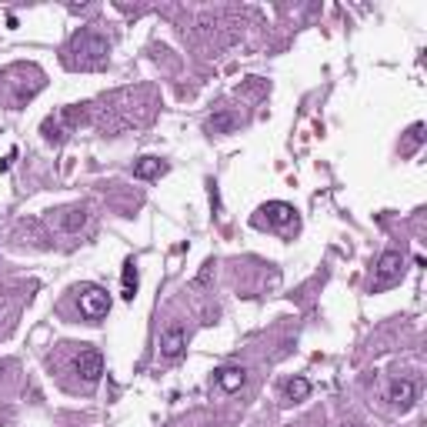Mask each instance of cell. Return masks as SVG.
Here are the masks:
<instances>
[{
    "label": "cell",
    "mask_w": 427,
    "mask_h": 427,
    "mask_svg": "<svg viewBox=\"0 0 427 427\" xmlns=\"http://www.w3.org/2000/svg\"><path fill=\"white\" fill-rule=\"evenodd\" d=\"M134 294H137V267H134V260H127L124 264V301H134Z\"/></svg>",
    "instance_id": "cell-11"
},
{
    "label": "cell",
    "mask_w": 427,
    "mask_h": 427,
    "mask_svg": "<svg viewBox=\"0 0 427 427\" xmlns=\"http://www.w3.org/2000/svg\"><path fill=\"white\" fill-rule=\"evenodd\" d=\"M284 391H287V398H291V401H304V398L310 394V384H307L304 377H294V380H287V387H284Z\"/></svg>",
    "instance_id": "cell-12"
},
{
    "label": "cell",
    "mask_w": 427,
    "mask_h": 427,
    "mask_svg": "<svg viewBox=\"0 0 427 427\" xmlns=\"http://www.w3.org/2000/svg\"><path fill=\"white\" fill-rule=\"evenodd\" d=\"M164 171H167V167H164V160H157V157H144V160L134 164V177H137V180H154V177H160Z\"/></svg>",
    "instance_id": "cell-9"
},
{
    "label": "cell",
    "mask_w": 427,
    "mask_h": 427,
    "mask_svg": "<svg viewBox=\"0 0 427 427\" xmlns=\"http://www.w3.org/2000/svg\"><path fill=\"white\" fill-rule=\"evenodd\" d=\"M404 271V257L398 251H387V254H380V260H377V291L380 287H387V284H394L398 277H401Z\"/></svg>",
    "instance_id": "cell-4"
},
{
    "label": "cell",
    "mask_w": 427,
    "mask_h": 427,
    "mask_svg": "<svg viewBox=\"0 0 427 427\" xmlns=\"http://www.w3.org/2000/svg\"><path fill=\"white\" fill-rule=\"evenodd\" d=\"M244 367H224V371H217V384L224 387V391H241L244 387Z\"/></svg>",
    "instance_id": "cell-10"
},
{
    "label": "cell",
    "mask_w": 427,
    "mask_h": 427,
    "mask_svg": "<svg viewBox=\"0 0 427 427\" xmlns=\"http://www.w3.org/2000/svg\"><path fill=\"white\" fill-rule=\"evenodd\" d=\"M237 124H241V117L234 110H221V114H214L207 121V130L210 134H230V130H237Z\"/></svg>",
    "instance_id": "cell-8"
},
{
    "label": "cell",
    "mask_w": 427,
    "mask_h": 427,
    "mask_svg": "<svg viewBox=\"0 0 427 427\" xmlns=\"http://www.w3.org/2000/svg\"><path fill=\"white\" fill-rule=\"evenodd\" d=\"M260 214H264L271 224H277V227H284V224H291V221H294V207H291V204H280V201L264 204V207H260Z\"/></svg>",
    "instance_id": "cell-7"
},
{
    "label": "cell",
    "mask_w": 427,
    "mask_h": 427,
    "mask_svg": "<svg viewBox=\"0 0 427 427\" xmlns=\"http://www.w3.org/2000/svg\"><path fill=\"white\" fill-rule=\"evenodd\" d=\"M184 347H187V334H184L180 324H171L160 334V354H164V357H180Z\"/></svg>",
    "instance_id": "cell-5"
},
{
    "label": "cell",
    "mask_w": 427,
    "mask_h": 427,
    "mask_svg": "<svg viewBox=\"0 0 427 427\" xmlns=\"http://www.w3.org/2000/svg\"><path fill=\"white\" fill-rule=\"evenodd\" d=\"M77 374L84 377L87 384H97L103 374V357L97 347H84V351L77 354Z\"/></svg>",
    "instance_id": "cell-3"
},
{
    "label": "cell",
    "mask_w": 427,
    "mask_h": 427,
    "mask_svg": "<svg viewBox=\"0 0 427 427\" xmlns=\"http://www.w3.org/2000/svg\"><path fill=\"white\" fill-rule=\"evenodd\" d=\"M414 394H417V391H414V384H411V380H394V384H391L387 401L394 404V407H401V411H407V407L414 404Z\"/></svg>",
    "instance_id": "cell-6"
},
{
    "label": "cell",
    "mask_w": 427,
    "mask_h": 427,
    "mask_svg": "<svg viewBox=\"0 0 427 427\" xmlns=\"http://www.w3.org/2000/svg\"><path fill=\"white\" fill-rule=\"evenodd\" d=\"M80 310H84V317L101 321V317H107V310H110V297L103 294L101 287H87L80 294Z\"/></svg>",
    "instance_id": "cell-2"
},
{
    "label": "cell",
    "mask_w": 427,
    "mask_h": 427,
    "mask_svg": "<svg viewBox=\"0 0 427 427\" xmlns=\"http://www.w3.org/2000/svg\"><path fill=\"white\" fill-rule=\"evenodd\" d=\"M74 53H77V64L84 67H97L103 57H107V40L97 37V34H80L74 40Z\"/></svg>",
    "instance_id": "cell-1"
}]
</instances>
